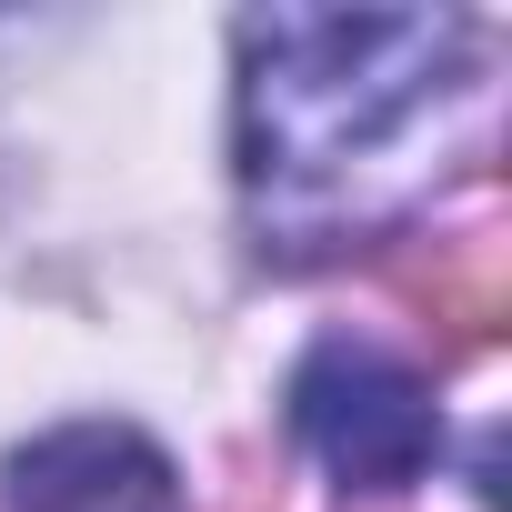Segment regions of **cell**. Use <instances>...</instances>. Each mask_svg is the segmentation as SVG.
Instances as JSON below:
<instances>
[{
	"label": "cell",
	"instance_id": "2",
	"mask_svg": "<svg viewBox=\"0 0 512 512\" xmlns=\"http://www.w3.org/2000/svg\"><path fill=\"white\" fill-rule=\"evenodd\" d=\"M292 432L322 452V472L342 492H402L422 482V462L442 452V412L432 382L412 362H392L382 342L332 332L302 372H292Z\"/></svg>",
	"mask_w": 512,
	"mask_h": 512
},
{
	"label": "cell",
	"instance_id": "1",
	"mask_svg": "<svg viewBox=\"0 0 512 512\" xmlns=\"http://www.w3.org/2000/svg\"><path fill=\"white\" fill-rule=\"evenodd\" d=\"M482 91L462 11H251L231 151L262 251L312 262L402 221L452 131H482Z\"/></svg>",
	"mask_w": 512,
	"mask_h": 512
},
{
	"label": "cell",
	"instance_id": "3",
	"mask_svg": "<svg viewBox=\"0 0 512 512\" xmlns=\"http://www.w3.org/2000/svg\"><path fill=\"white\" fill-rule=\"evenodd\" d=\"M0 512H181L171 462L121 422H71L31 442L0 482Z\"/></svg>",
	"mask_w": 512,
	"mask_h": 512
}]
</instances>
